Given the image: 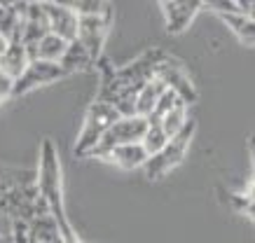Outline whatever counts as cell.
Segmentation results:
<instances>
[{"instance_id": "cb8c5ba5", "label": "cell", "mask_w": 255, "mask_h": 243, "mask_svg": "<svg viewBox=\"0 0 255 243\" xmlns=\"http://www.w3.org/2000/svg\"><path fill=\"white\" fill-rule=\"evenodd\" d=\"M59 227H61L63 243H85V241H82V239H80V236H78V232L73 229V225H70V220H66V222H61Z\"/></svg>"}, {"instance_id": "52a82bcc", "label": "cell", "mask_w": 255, "mask_h": 243, "mask_svg": "<svg viewBox=\"0 0 255 243\" xmlns=\"http://www.w3.org/2000/svg\"><path fill=\"white\" fill-rule=\"evenodd\" d=\"M155 78L159 80L169 91H173V94L185 103V105H192V103L197 101V89H194L192 80H190V75L185 73L183 63L176 61L173 56L166 54L162 61H159Z\"/></svg>"}, {"instance_id": "603a6c76", "label": "cell", "mask_w": 255, "mask_h": 243, "mask_svg": "<svg viewBox=\"0 0 255 243\" xmlns=\"http://www.w3.org/2000/svg\"><path fill=\"white\" fill-rule=\"evenodd\" d=\"M204 7L213 9L220 16L225 14H244L241 12V2L239 0H211V2H204Z\"/></svg>"}, {"instance_id": "5bb4252c", "label": "cell", "mask_w": 255, "mask_h": 243, "mask_svg": "<svg viewBox=\"0 0 255 243\" xmlns=\"http://www.w3.org/2000/svg\"><path fill=\"white\" fill-rule=\"evenodd\" d=\"M28 61H31V56H28L26 47H23L19 40H9L5 54L0 56V71L5 73L9 80H16L23 71H26Z\"/></svg>"}, {"instance_id": "d4e9b609", "label": "cell", "mask_w": 255, "mask_h": 243, "mask_svg": "<svg viewBox=\"0 0 255 243\" xmlns=\"http://www.w3.org/2000/svg\"><path fill=\"white\" fill-rule=\"evenodd\" d=\"M12 86H14V80H9L5 73L0 71V103L7 101L9 96H12Z\"/></svg>"}, {"instance_id": "277c9868", "label": "cell", "mask_w": 255, "mask_h": 243, "mask_svg": "<svg viewBox=\"0 0 255 243\" xmlns=\"http://www.w3.org/2000/svg\"><path fill=\"white\" fill-rule=\"evenodd\" d=\"M194 134H197V122L190 119L187 126L180 131V134L173 136V138H169L166 145H164L157 155H152V157L147 159V164L143 166L147 180H159V178H164L169 171H173V168L185 159L187 150H190V145H192Z\"/></svg>"}, {"instance_id": "9a60e30c", "label": "cell", "mask_w": 255, "mask_h": 243, "mask_svg": "<svg viewBox=\"0 0 255 243\" xmlns=\"http://www.w3.org/2000/svg\"><path fill=\"white\" fill-rule=\"evenodd\" d=\"M23 12L26 2H0V35L7 40H19Z\"/></svg>"}, {"instance_id": "7402d4cb", "label": "cell", "mask_w": 255, "mask_h": 243, "mask_svg": "<svg viewBox=\"0 0 255 243\" xmlns=\"http://www.w3.org/2000/svg\"><path fill=\"white\" fill-rule=\"evenodd\" d=\"M70 7L78 12V16H89V14H101L106 12L110 2H99V0H78V2H68Z\"/></svg>"}, {"instance_id": "ac0fdd59", "label": "cell", "mask_w": 255, "mask_h": 243, "mask_svg": "<svg viewBox=\"0 0 255 243\" xmlns=\"http://www.w3.org/2000/svg\"><path fill=\"white\" fill-rule=\"evenodd\" d=\"M164 91H166V86H164L159 80L157 78L150 80V82L138 91V96H136V115L143 119L150 117V115L155 112L157 101H159V96H162Z\"/></svg>"}, {"instance_id": "83f0119b", "label": "cell", "mask_w": 255, "mask_h": 243, "mask_svg": "<svg viewBox=\"0 0 255 243\" xmlns=\"http://www.w3.org/2000/svg\"><path fill=\"white\" fill-rule=\"evenodd\" d=\"M7 45H9V40L5 38V35H0V56L5 54V49H7Z\"/></svg>"}, {"instance_id": "ffe728a7", "label": "cell", "mask_w": 255, "mask_h": 243, "mask_svg": "<svg viewBox=\"0 0 255 243\" xmlns=\"http://www.w3.org/2000/svg\"><path fill=\"white\" fill-rule=\"evenodd\" d=\"M220 19L230 26V31H232L244 45L255 47V21H251L246 14H225V16H220Z\"/></svg>"}, {"instance_id": "484cf974", "label": "cell", "mask_w": 255, "mask_h": 243, "mask_svg": "<svg viewBox=\"0 0 255 243\" xmlns=\"http://www.w3.org/2000/svg\"><path fill=\"white\" fill-rule=\"evenodd\" d=\"M241 2V12L251 19V21H255V0H239Z\"/></svg>"}, {"instance_id": "4fadbf2b", "label": "cell", "mask_w": 255, "mask_h": 243, "mask_svg": "<svg viewBox=\"0 0 255 243\" xmlns=\"http://www.w3.org/2000/svg\"><path fill=\"white\" fill-rule=\"evenodd\" d=\"M147 152L143 150L140 143H129V145H120L108 155L106 162H113L115 166L124 168V171H136V168H143L147 164Z\"/></svg>"}, {"instance_id": "ba28073f", "label": "cell", "mask_w": 255, "mask_h": 243, "mask_svg": "<svg viewBox=\"0 0 255 243\" xmlns=\"http://www.w3.org/2000/svg\"><path fill=\"white\" fill-rule=\"evenodd\" d=\"M66 78V73L59 63H47V61H38V59H31L26 71L14 80V86H12V96H23L28 91H35L40 86H47L52 82H59V80Z\"/></svg>"}, {"instance_id": "3957f363", "label": "cell", "mask_w": 255, "mask_h": 243, "mask_svg": "<svg viewBox=\"0 0 255 243\" xmlns=\"http://www.w3.org/2000/svg\"><path fill=\"white\" fill-rule=\"evenodd\" d=\"M120 119V112H117L110 103H103V101H96L87 108L85 112V122H82V129H80V136H78V143H75V157L82 159V157H89L92 150L99 145V141L103 138V134L108 131L110 126L115 124Z\"/></svg>"}, {"instance_id": "f1b7e54d", "label": "cell", "mask_w": 255, "mask_h": 243, "mask_svg": "<svg viewBox=\"0 0 255 243\" xmlns=\"http://www.w3.org/2000/svg\"><path fill=\"white\" fill-rule=\"evenodd\" d=\"M248 145H251V157H253V166H255V136L248 138Z\"/></svg>"}, {"instance_id": "7a4b0ae2", "label": "cell", "mask_w": 255, "mask_h": 243, "mask_svg": "<svg viewBox=\"0 0 255 243\" xmlns=\"http://www.w3.org/2000/svg\"><path fill=\"white\" fill-rule=\"evenodd\" d=\"M35 187H38L40 199L45 201L47 211L52 213V218L61 225L68 220L66 215V204H63V168L59 159L52 138H42L40 143V162L35 171Z\"/></svg>"}, {"instance_id": "d6986e66", "label": "cell", "mask_w": 255, "mask_h": 243, "mask_svg": "<svg viewBox=\"0 0 255 243\" xmlns=\"http://www.w3.org/2000/svg\"><path fill=\"white\" fill-rule=\"evenodd\" d=\"M187 108H190V105H185L183 101H178L176 105H173V108H171L162 119H157V122H159V126L164 129V134L169 136V138L178 136V134H180V131H183V129L187 126V122H190ZM150 122H152V119H150Z\"/></svg>"}, {"instance_id": "6da1fadb", "label": "cell", "mask_w": 255, "mask_h": 243, "mask_svg": "<svg viewBox=\"0 0 255 243\" xmlns=\"http://www.w3.org/2000/svg\"><path fill=\"white\" fill-rule=\"evenodd\" d=\"M162 49H150L136 61L127 63L122 68H113L108 59L101 56L96 66L101 71V86L96 101L110 103L120 112V117H133L136 115V96L143 86L155 78L157 66L164 59Z\"/></svg>"}, {"instance_id": "9c48e42d", "label": "cell", "mask_w": 255, "mask_h": 243, "mask_svg": "<svg viewBox=\"0 0 255 243\" xmlns=\"http://www.w3.org/2000/svg\"><path fill=\"white\" fill-rule=\"evenodd\" d=\"M42 9H45L49 33L59 35V38L66 40V42H73V40L78 38L80 16H78V12H75V9L70 7L68 2L47 0V2H42Z\"/></svg>"}, {"instance_id": "8fae6325", "label": "cell", "mask_w": 255, "mask_h": 243, "mask_svg": "<svg viewBox=\"0 0 255 243\" xmlns=\"http://www.w3.org/2000/svg\"><path fill=\"white\" fill-rule=\"evenodd\" d=\"M159 7H162L164 21H166V31L171 35H178L185 28H190L197 12L204 7V2L201 0H164Z\"/></svg>"}, {"instance_id": "2e32d148", "label": "cell", "mask_w": 255, "mask_h": 243, "mask_svg": "<svg viewBox=\"0 0 255 243\" xmlns=\"http://www.w3.org/2000/svg\"><path fill=\"white\" fill-rule=\"evenodd\" d=\"M66 49H68V42H66V40H61L59 35H54V33H47L45 38L35 45L31 59L47 61V63H61Z\"/></svg>"}, {"instance_id": "30bf717a", "label": "cell", "mask_w": 255, "mask_h": 243, "mask_svg": "<svg viewBox=\"0 0 255 243\" xmlns=\"http://www.w3.org/2000/svg\"><path fill=\"white\" fill-rule=\"evenodd\" d=\"M47 33H49V26H47L42 2H26V12H23V19H21V31H19V42L26 47L28 56L33 54L35 45L45 38Z\"/></svg>"}, {"instance_id": "5b68a950", "label": "cell", "mask_w": 255, "mask_h": 243, "mask_svg": "<svg viewBox=\"0 0 255 243\" xmlns=\"http://www.w3.org/2000/svg\"><path fill=\"white\" fill-rule=\"evenodd\" d=\"M147 129V119L133 115V117H120L115 124L110 126L108 131L103 134V138L99 141V145L92 150L89 157L96 159H108V155L120 145H129V143H140L143 134Z\"/></svg>"}, {"instance_id": "e0dca14e", "label": "cell", "mask_w": 255, "mask_h": 243, "mask_svg": "<svg viewBox=\"0 0 255 243\" xmlns=\"http://www.w3.org/2000/svg\"><path fill=\"white\" fill-rule=\"evenodd\" d=\"M59 66L63 68L66 75H70V73L89 71V68L96 66V63H94V59L89 56V52L80 45L78 40H73V42H68V49H66V54H63V59H61Z\"/></svg>"}, {"instance_id": "44dd1931", "label": "cell", "mask_w": 255, "mask_h": 243, "mask_svg": "<svg viewBox=\"0 0 255 243\" xmlns=\"http://www.w3.org/2000/svg\"><path fill=\"white\" fill-rule=\"evenodd\" d=\"M166 141H169V136L164 134V129L159 126V122H150V119H147V129H145V134H143V141H140L143 150L147 152V157L157 155V152L166 145Z\"/></svg>"}, {"instance_id": "4316f807", "label": "cell", "mask_w": 255, "mask_h": 243, "mask_svg": "<svg viewBox=\"0 0 255 243\" xmlns=\"http://www.w3.org/2000/svg\"><path fill=\"white\" fill-rule=\"evenodd\" d=\"M244 213H246L248 218L255 222V204H251V201H244Z\"/></svg>"}, {"instance_id": "7c38bea8", "label": "cell", "mask_w": 255, "mask_h": 243, "mask_svg": "<svg viewBox=\"0 0 255 243\" xmlns=\"http://www.w3.org/2000/svg\"><path fill=\"white\" fill-rule=\"evenodd\" d=\"M26 243H63L61 227L49 211L38 213L26 227Z\"/></svg>"}, {"instance_id": "8992f818", "label": "cell", "mask_w": 255, "mask_h": 243, "mask_svg": "<svg viewBox=\"0 0 255 243\" xmlns=\"http://www.w3.org/2000/svg\"><path fill=\"white\" fill-rule=\"evenodd\" d=\"M110 26H113V5H108L106 12H101V14L80 16L78 38L75 40L89 52L94 63L103 56V45H106V38L110 33Z\"/></svg>"}]
</instances>
